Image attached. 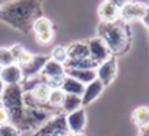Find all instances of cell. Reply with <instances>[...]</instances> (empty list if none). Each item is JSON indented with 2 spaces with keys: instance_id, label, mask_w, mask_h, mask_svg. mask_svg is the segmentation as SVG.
<instances>
[{
  "instance_id": "obj_1",
  "label": "cell",
  "mask_w": 149,
  "mask_h": 136,
  "mask_svg": "<svg viewBox=\"0 0 149 136\" xmlns=\"http://www.w3.org/2000/svg\"><path fill=\"white\" fill-rule=\"evenodd\" d=\"M40 13V0H12L0 6V19L22 32L32 28Z\"/></svg>"
},
{
  "instance_id": "obj_2",
  "label": "cell",
  "mask_w": 149,
  "mask_h": 136,
  "mask_svg": "<svg viewBox=\"0 0 149 136\" xmlns=\"http://www.w3.org/2000/svg\"><path fill=\"white\" fill-rule=\"evenodd\" d=\"M98 37L107 44L111 53H121L129 43V35L124 25L116 22H102L98 28Z\"/></svg>"
},
{
  "instance_id": "obj_3",
  "label": "cell",
  "mask_w": 149,
  "mask_h": 136,
  "mask_svg": "<svg viewBox=\"0 0 149 136\" xmlns=\"http://www.w3.org/2000/svg\"><path fill=\"white\" fill-rule=\"evenodd\" d=\"M2 105L8 110L9 114L18 113L24 110V88L21 84H13V85H6L5 91L0 98Z\"/></svg>"
},
{
  "instance_id": "obj_4",
  "label": "cell",
  "mask_w": 149,
  "mask_h": 136,
  "mask_svg": "<svg viewBox=\"0 0 149 136\" xmlns=\"http://www.w3.org/2000/svg\"><path fill=\"white\" fill-rule=\"evenodd\" d=\"M60 135H67L66 116L63 114L48 119L41 127L37 129V133L34 136H60Z\"/></svg>"
},
{
  "instance_id": "obj_5",
  "label": "cell",
  "mask_w": 149,
  "mask_h": 136,
  "mask_svg": "<svg viewBox=\"0 0 149 136\" xmlns=\"http://www.w3.org/2000/svg\"><path fill=\"white\" fill-rule=\"evenodd\" d=\"M37 37V41L41 44H48L51 43L53 37H54V29H53V24L48 18L45 16H38L31 28Z\"/></svg>"
},
{
  "instance_id": "obj_6",
  "label": "cell",
  "mask_w": 149,
  "mask_h": 136,
  "mask_svg": "<svg viewBox=\"0 0 149 136\" xmlns=\"http://www.w3.org/2000/svg\"><path fill=\"white\" fill-rule=\"evenodd\" d=\"M95 70H97V79H100L104 86H108L114 78H116V73H117V60L116 57H108L107 60H104L102 63H100L97 67H95Z\"/></svg>"
},
{
  "instance_id": "obj_7",
  "label": "cell",
  "mask_w": 149,
  "mask_h": 136,
  "mask_svg": "<svg viewBox=\"0 0 149 136\" xmlns=\"http://www.w3.org/2000/svg\"><path fill=\"white\" fill-rule=\"evenodd\" d=\"M88 50H89V57L97 63V64H100V63H102L104 60H107L108 57H111V51H110V48L107 47V44L102 41V38L101 37H94V38H91L88 43Z\"/></svg>"
},
{
  "instance_id": "obj_8",
  "label": "cell",
  "mask_w": 149,
  "mask_h": 136,
  "mask_svg": "<svg viewBox=\"0 0 149 136\" xmlns=\"http://www.w3.org/2000/svg\"><path fill=\"white\" fill-rule=\"evenodd\" d=\"M66 116V129L67 133H84L86 127V113L82 108L74 110L72 113L64 114Z\"/></svg>"
},
{
  "instance_id": "obj_9",
  "label": "cell",
  "mask_w": 149,
  "mask_h": 136,
  "mask_svg": "<svg viewBox=\"0 0 149 136\" xmlns=\"http://www.w3.org/2000/svg\"><path fill=\"white\" fill-rule=\"evenodd\" d=\"M146 5L140 2H127L124 6L120 8V19L123 22H132L136 19H140L145 13Z\"/></svg>"
},
{
  "instance_id": "obj_10",
  "label": "cell",
  "mask_w": 149,
  "mask_h": 136,
  "mask_svg": "<svg viewBox=\"0 0 149 136\" xmlns=\"http://www.w3.org/2000/svg\"><path fill=\"white\" fill-rule=\"evenodd\" d=\"M0 79L5 82V85H13V84H22L24 82V73L18 63H12L9 66L0 67Z\"/></svg>"
},
{
  "instance_id": "obj_11",
  "label": "cell",
  "mask_w": 149,
  "mask_h": 136,
  "mask_svg": "<svg viewBox=\"0 0 149 136\" xmlns=\"http://www.w3.org/2000/svg\"><path fill=\"white\" fill-rule=\"evenodd\" d=\"M47 60H48L47 56H35L34 54V59L29 63L21 66L22 73H24V81L25 79H29V78L38 76L41 73V70H42V67H44V64H45Z\"/></svg>"
},
{
  "instance_id": "obj_12",
  "label": "cell",
  "mask_w": 149,
  "mask_h": 136,
  "mask_svg": "<svg viewBox=\"0 0 149 136\" xmlns=\"http://www.w3.org/2000/svg\"><path fill=\"white\" fill-rule=\"evenodd\" d=\"M66 75L81 81L85 85L97 79L95 67H66Z\"/></svg>"
},
{
  "instance_id": "obj_13",
  "label": "cell",
  "mask_w": 149,
  "mask_h": 136,
  "mask_svg": "<svg viewBox=\"0 0 149 136\" xmlns=\"http://www.w3.org/2000/svg\"><path fill=\"white\" fill-rule=\"evenodd\" d=\"M104 84L100 81V79H94L92 82L86 84L85 85V89H84V94H82V104L84 105H88L91 104L92 101H95L104 91Z\"/></svg>"
},
{
  "instance_id": "obj_14",
  "label": "cell",
  "mask_w": 149,
  "mask_h": 136,
  "mask_svg": "<svg viewBox=\"0 0 149 136\" xmlns=\"http://www.w3.org/2000/svg\"><path fill=\"white\" fill-rule=\"evenodd\" d=\"M66 75V66L63 63H58L53 59L48 57V60L45 61L42 70L40 73V76L42 79H48V78H56V76H64Z\"/></svg>"
},
{
  "instance_id": "obj_15",
  "label": "cell",
  "mask_w": 149,
  "mask_h": 136,
  "mask_svg": "<svg viewBox=\"0 0 149 136\" xmlns=\"http://www.w3.org/2000/svg\"><path fill=\"white\" fill-rule=\"evenodd\" d=\"M98 16L102 22H116L120 19V9L113 3L104 0L98 8Z\"/></svg>"
},
{
  "instance_id": "obj_16",
  "label": "cell",
  "mask_w": 149,
  "mask_h": 136,
  "mask_svg": "<svg viewBox=\"0 0 149 136\" xmlns=\"http://www.w3.org/2000/svg\"><path fill=\"white\" fill-rule=\"evenodd\" d=\"M60 88H61L66 94H74V95H81V97H82L84 89H85V84H82L81 81L74 79V78H72V76H69V75H64Z\"/></svg>"
},
{
  "instance_id": "obj_17",
  "label": "cell",
  "mask_w": 149,
  "mask_h": 136,
  "mask_svg": "<svg viewBox=\"0 0 149 136\" xmlns=\"http://www.w3.org/2000/svg\"><path fill=\"white\" fill-rule=\"evenodd\" d=\"M67 60H82L89 57V50L86 43H73L67 47Z\"/></svg>"
},
{
  "instance_id": "obj_18",
  "label": "cell",
  "mask_w": 149,
  "mask_h": 136,
  "mask_svg": "<svg viewBox=\"0 0 149 136\" xmlns=\"http://www.w3.org/2000/svg\"><path fill=\"white\" fill-rule=\"evenodd\" d=\"M84 104H82V97L81 95H74V94H66L64 100H63V104H61V111L64 114L67 113H72L74 110H79L82 108Z\"/></svg>"
},
{
  "instance_id": "obj_19",
  "label": "cell",
  "mask_w": 149,
  "mask_h": 136,
  "mask_svg": "<svg viewBox=\"0 0 149 136\" xmlns=\"http://www.w3.org/2000/svg\"><path fill=\"white\" fill-rule=\"evenodd\" d=\"M132 119H133V121H134V124H136L137 127L149 126V107H146V105L137 107V108L133 111Z\"/></svg>"
},
{
  "instance_id": "obj_20",
  "label": "cell",
  "mask_w": 149,
  "mask_h": 136,
  "mask_svg": "<svg viewBox=\"0 0 149 136\" xmlns=\"http://www.w3.org/2000/svg\"><path fill=\"white\" fill-rule=\"evenodd\" d=\"M66 97V92L61 89V88H51L50 91V95H48V105L54 110V108H60L61 104H63V100Z\"/></svg>"
},
{
  "instance_id": "obj_21",
  "label": "cell",
  "mask_w": 149,
  "mask_h": 136,
  "mask_svg": "<svg viewBox=\"0 0 149 136\" xmlns=\"http://www.w3.org/2000/svg\"><path fill=\"white\" fill-rule=\"evenodd\" d=\"M50 59H53V60H56V61L64 64V63L67 61V59H69V56H67V47H63V45L54 47L53 51H51Z\"/></svg>"
},
{
  "instance_id": "obj_22",
  "label": "cell",
  "mask_w": 149,
  "mask_h": 136,
  "mask_svg": "<svg viewBox=\"0 0 149 136\" xmlns=\"http://www.w3.org/2000/svg\"><path fill=\"white\" fill-rule=\"evenodd\" d=\"M0 136H21V130L12 123L6 121L0 124Z\"/></svg>"
},
{
  "instance_id": "obj_23",
  "label": "cell",
  "mask_w": 149,
  "mask_h": 136,
  "mask_svg": "<svg viewBox=\"0 0 149 136\" xmlns=\"http://www.w3.org/2000/svg\"><path fill=\"white\" fill-rule=\"evenodd\" d=\"M15 63V59L10 53V48H6V47H2L0 48V67L3 66H9Z\"/></svg>"
},
{
  "instance_id": "obj_24",
  "label": "cell",
  "mask_w": 149,
  "mask_h": 136,
  "mask_svg": "<svg viewBox=\"0 0 149 136\" xmlns=\"http://www.w3.org/2000/svg\"><path fill=\"white\" fill-rule=\"evenodd\" d=\"M32 59H34V54H32L31 51H28V50H25V48H24V51L21 53V56H19V59L16 60V63H18L19 66H24V64L29 63Z\"/></svg>"
},
{
  "instance_id": "obj_25",
  "label": "cell",
  "mask_w": 149,
  "mask_h": 136,
  "mask_svg": "<svg viewBox=\"0 0 149 136\" xmlns=\"http://www.w3.org/2000/svg\"><path fill=\"white\" fill-rule=\"evenodd\" d=\"M22 51H24V47H22L21 44H15V45L10 47V53H12V56H13V59H15V63H16V60L19 59V56H21Z\"/></svg>"
},
{
  "instance_id": "obj_26",
  "label": "cell",
  "mask_w": 149,
  "mask_h": 136,
  "mask_svg": "<svg viewBox=\"0 0 149 136\" xmlns=\"http://www.w3.org/2000/svg\"><path fill=\"white\" fill-rule=\"evenodd\" d=\"M140 21H142V24L149 29V6H146V9H145V13L142 15V18H140Z\"/></svg>"
},
{
  "instance_id": "obj_27",
  "label": "cell",
  "mask_w": 149,
  "mask_h": 136,
  "mask_svg": "<svg viewBox=\"0 0 149 136\" xmlns=\"http://www.w3.org/2000/svg\"><path fill=\"white\" fill-rule=\"evenodd\" d=\"M107 2H110V3H113L114 6H117L118 9L121 8V6H124L127 2H129V0H107Z\"/></svg>"
},
{
  "instance_id": "obj_28",
  "label": "cell",
  "mask_w": 149,
  "mask_h": 136,
  "mask_svg": "<svg viewBox=\"0 0 149 136\" xmlns=\"http://www.w3.org/2000/svg\"><path fill=\"white\" fill-rule=\"evenodd\" d=\"M139 136H149V126H145V127H140V132H139Z\"/></svg>"
},
{
  "instance_id": "obj_29",
  "label": "cell",
  "mask_w": 149,
  "mask_h": 136,
  "mask_svg": "<svg viewBox=\"0 0 149 136\" xmlns=\"http://www.w3.org/2000/svg\"><path fill=\"white\" fill-rule=\"evenodd\" d=\"M5 82L2 81V79H0V98H2V94H3V91H5Z\"/></svg>"
},
{
  "instance_id": "obj_30",
  "label": "cell",
  "mask_w": 149,
  "mask_h": 136,
  "mask_svg": "<svg viewBox=\"0 0 149 136\" xmlns=\"http://www.w3.org/2000/svg\"><path fill=\"white\" fill-rule=\"evenodd\" d=\"M9 2H12V0H0V6H3V5H6Z\"/></svg>"
},
{
  "instance_id": "obj_31",
  "label": "cell",
  "mask_w": 149,
  "mask_h": 136,
  "mask_svg": "<svg viewBox=\"0 0 149 136\" xmlns=\"http://www.w3.org/2000/svg\"><path fill=\"white\" fill-rule=\"evenodd\" d=\"M69 136H84V133H69Z\"/></svg>"
},
{
  "instance_id": "obj_32",
  "label": "cell",
  "mask_w": 149,
  "mask_h": 136,
  "mask_svg": "<svg viewBox=\"0 0 149 136\" xmlns=\"http://www.w3.org/2000/svg\"><path fill=\"white\" fill-rule=\"evenodd\" d=\"M60 136H69V133H67V135H60Z\"/></svg>"
}]
</instances>
